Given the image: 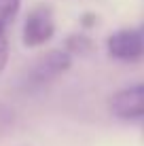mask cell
Returning a JSON list of instances; mask_svg holds the SVG:
<instances>
[{"label":"cell","mask_w":144,"mask_h":146,"mask_svg":"<svg viewBox=\"0 0 144 146\" xmlns=\"http://www.w3.org/2000/svg\"><path fill=\"white\" fill-rule=\"evenodd\" d=\"M108 53L119 62H136L144 57V23L125 28L108 36Z\"/></svg>","instance_id":"6da1fadb"},{"label":"cell","mask_w":144,"mask_h":146,"mask_svg":"<svg viewBox=\"0 0 144 146\" xmlns=\"http://www.w3.org/2000/svg\"><path fill=\"white\" fill-rule=\"evenodd\" d=\"M55 34V19H53V13L49 7H34L32 11L28 13L26 23H23V44L26 47H42Z\"/></svg>","instance_id":"7a4b0ae2"},{"label":"cell","mask_w":144,"mask_h":146,"mask_svg":"<svg viewBox=\"0 0 144 146\" xmlns=\"http://www.w3.org/2000/svg\"><path fill=\"white\" fill-rule=\"evenodd\" d=\"M72 66V53L68 49H55V51H49L44 57H40L36 62V66L32 68L28 76V83L32 87H38V85H44L49 80L62 76L66 70H70Z\"/></svg>","instance_id":"3957f363"},{"label":"cell","mask_w":144,"mask_h":146,"mask_svg":"<svg viewBox=\"0 0 144 146\" xmlns=\"http://www.w3.org/2000/svg\"><path fill=\"white\" fill-rule=\"evenodd\" d=\"M110 112L117 119H142L144 117V83L129 85L110 98Z\"/></svg>","instance_id":"277c9868"},{"label":"cell","mask_w":144,"mask_h":146,"mask_svg":"<svg viewBox=\"0 0 144 146\" xmlns=\"http://www.w3.org/2000/svg\"><path fill=\"white\" fill-rule=\"evenodd\" d=\"M21 7V0H0V74L9 64V28L15 21Z\"/></svg>","instance_id":"5b68a950"}]
</instances>
